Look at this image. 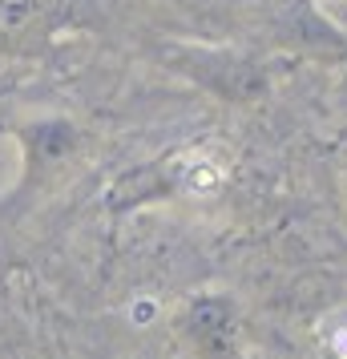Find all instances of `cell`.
I'll return each instance as SVG.
<instances>
[{
  "mask_svg": "<svg viewBox=\"0 0 347 359\" xmlns=\"http://www.w3.org/2000/svg\"><path fill=\"white\" fill-rule=\"evenodd\" d=\"M327 351H335L339 359H347V319H343V323H339V327H335V331L327 335Z\"/></svg>",
  "mask_w": 347,
  "mask_h": 359,
  "instance_id": "obj_1",
  "label": "cell"
}]
</instances>
